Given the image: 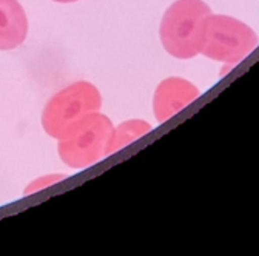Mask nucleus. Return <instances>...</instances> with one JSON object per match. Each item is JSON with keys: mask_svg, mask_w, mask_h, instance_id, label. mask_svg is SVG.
Listing matches in <instances>:
<instances>
[{"mask_svg": "<svg viewBox=\"0 0 259 256\" xmlns=\"http://www.w3.org/2000/svg\"><path fill=\"white\" fill-rule=\"evenodd\" d=\"M102 107V96L91 82L79 80L57 91L42 113V126L48 136L63 139Z\"/></svg>", "mask_w": 259, "mask_h": 256, "instance_id": "nucleus-1", "label": "nucleus"}, {"mask_svg": "<svg viewBox=\"0 0 259 256\" xmlns=\"http://www.w3.org/2000/svg\"><path fill=\"white\" fill-rule=\"evenodd\" d=\"M257 45L259 37L256 31L233 16L210 13L204 20L199 54L207 59L238 65Z\"/></svg>", "mask_w": 259, "mask_h": 256, "instance_id": "nucleus-2", "label": "nucleus"}, {"mask_svg": "<svg viewBox=\"0 0 259 256\" xmlns=\"http://www.w3.org/2000/svg\"><path fill=\"white\" fill-rule=\"evenodd\" d=\"M211 13L204 0H176L159 26V37L164 50L181 60L193 59L199 54L201 33L205 17Z\"/></svg>", "mask_w": 259, "mask_h": 256, "instance_id": "nucleus-3", "label": "nucleus"}, {"mask_svg": "<svg viewBox=\"0 0 259 256\" xmlns=\"http://www.w3.org/2000/svg\"><path fill=\"white\" fill-rule=\"evenodd\" d=\"M113 122L108 116L96 111L90 114L76 130L59 139V156L71 168H85L107 156V147L113 133Z\"/></svg>", "mask_w": 259, "mask_h": 256, "instance_id": "nucleus-4", "label": "nucleus"}, {"mask_svg": "<svg viewBox=\"0 0 259 256\" xmlns=\"http://www.w3.org/2000/svg\"><path fill=\"white\" fill-rule=\"evenodd\" d=\"M201 96L196 85L184 77H167L162 80L153 96V111L157 122H165Z\"/></svg>", "mask_w": 259, "mask_h": 256, "instance_id": "nucleus-5", "label": "nucleus"}, {"mask_svg": "<svg viewBox=\"0 0 259 256\" xmlns=\"http://www.w3.org/2000/svg\"><path fill=\"white\" fill-rule=\"evenodd\" d=\"M28 36V19L19 0H0V50H14Z\"/></svg>", "mask_w": 259, "mask_h": 256, "instance_id": "nucleus-6", "label": "nucleus"}, {"mask_svg": "<svg viewBox=\"0 0 259 256\" xmlns=\"http://www.w3.org/2000/svg\"><path fill=\"white\" fill-rule=\"evenodd\" d=\"M151 132V125L141 119H132L119 123L116 128H113V133L107 147V156L119 151L120 148L130 145L132 142L141 139L142 136L148 135Z\"/></svg>", "mask_w": 259, "mask_h": 256, "instance_id": "nucleus-7", "label": "nucleus"}, {"mask_svg": "<svg viewBox=\"0 0 259 256\" xmlns=\"http://www.w3.org/2000/svg\"><path fill=\"white\" fill-rule=\"evenodd\" d=\"M67 179V175H45V176H40L37 179L32 181L25 190H23V195H32V193H37V191L50 187V185H54L60 181H65Z\"/></svg>", "mask_w": 259, "mask_h": 256, "instance_id": "nucleus-8", "label": "nucleus"}, {"mask_svg": "<svg viewBox=\"0 0 259 256\" xmlns=\"http://www.w3.org/2000/svg\"><path fill=\"white\" fill-rule=\"evenodd\" d=\"M54 2H59V4H71V2H77V0H54Z\"/></svg>", "mask_w": 259, "mask_h": 256, "instance_id": "nucleus-9", "label": "nucleus"}]
</instances>
